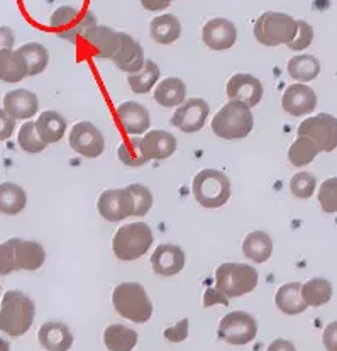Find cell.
<instances>
[{
    "mask_svg": "<svg viewBox=\"0 0 337 351\" xmlns=\"http://www.w3.org/2000/svg\"><path fill=\"white\" fill-rule=\"evenodd\" d=\"M188 326H190V321L185 317V319L178 321L177 324H173V326H170L168 329H164L163 336L171 343L185 341V339L188 338Z\"/></svg>",
    "mask_w": 337,
    "mask_h": 351,
    "instance_id": "45",
    "label": "cell"
},
{
    "mask_svg": "<svg viewBox=\"0 0 337 351\" xmlns=\"http://www.w3.org/2000/svg\"><path fill=\"white\" fill-rule=\"evenodd\" d=\"M103 343L109 351H132L138 345V332L124 324H112L103 331Z\"/></svg>",
    "mask_w": 337,
    "mask_h": 351,
    "instance_id": "32",
    "label": "cell"
},
{
    "mask_svg": "<svg viewBox=\"0 0 337 351\" xmlns=\"http://www.w3.org/2000/svg\"><path fill=\"white\" fill-rule=\"evenodd\" d=\"M282 107L293 117L307 116L317 107V95L305 84H293L283 92Z\"/></svg>",
    "mask_w": 337,
    "mask_h": 351,
    "instance_id": "19",
    "label": "cell"
},
{
    "mask_svg": "<svg viewBox=\"0 0 337 351\" xmlns=\"http://www.w3.org/2000/svg\"><path fill=\"white\" fill-rule=\"evenodd\" d=\"M36 316V306L21 290H7L0 306V331L12 338L26 335Z\"/></svg>",
    "mask_w": 337,
    "mask_h": 351,
    "instance_id": "1",
    "label": "cell"
},
{
    "mask_svg": "<svg viewBox=\"0 0 337 351\" xmlns=\"http://www.w3.org/2000/svg\"><path fill=\"white\" fill-rule=\"evenodd\" d=\"M14 243V263L16 270L36 271L45 265L46 252L42 245L38 241H27V239L12 238Z\"/></svg>",
    "mask_w": 337,
    "mask_h": 351,
    "instance_id": "23",
    "label": "cell"
},
{
    "mask_svg": "<svg viewBox=\"0 0 337 351\" xmlns=\"http://www.w3.org/2000/svg\"><path fill=\"white\" fill-rule=\"evenodd\" d=\"M68 129L66 119L56 110H45L36 121V131L46 145L60 143Z\"/></svg>",
    "mask_w": 337,
    "mask_h": 351,
    "instance_id": "25",
    "label": "cell"
},
{
    "mask_svg": "<svg viewBox=\"0 0 337 351\" xmlns=\"http://www.w3.org/2000/svg\"><path fill=\"white\" fill-rule=\"evenodd\" d=\"M161 70L156 63L151 62V60H146L145 66L141 68L136 73L127 75V84L131 87V90L138 95H145L151 92L154 85L160 82Z\"/></svg>",
    "mask_w": 337,
    "mask_h": 351,
    "instance_id": "33",
    "label": "cell"
},
{
    "mask_svg": "<svg viewBox=\"0 0 337 351\" xmlns=\"http://www.w3.org/2000/svg\"><path fill=\"white\" fill-rule=\"evenodd\" d=\"M302 284L300 282H290V284L282 285L278 290H276L275 302L276 307L282 311L283 314H288V316H295V314L305 313L307 304L305 300L302 299Z\"/></svg>",
    "mask_w": 337,
    "mask_h": 351,
    "instance_id": "28",
    "label": "cell"
},
{
    "mask_svg": "<svg viewBox=\"0 0 337 351\" xmlns=\"http://www.w3.org/2000/svg\"><path fill=\"white\" fill-rule=\"evenodd\" d=\"M112 62L125 73H136L145 66V49L132 36H129L127 32H121V46L114 55Z\"/></svg>",
    "mask_w": 337,
    "mask_h": 351,
    "instance_id": "21",
    "label": "cell"
},
{
    "mask_svg": "<svg viewBox=\"0 0 337 351\" xmlns=\"http://www.w3.org/2000/svg\"><path fill=\"white\" fill-rule=\"evenodd\" d=\"M260 274L247 263H222L215 270V287L227 299H238L258 287Z\"/></svg>",
    "mask_w": 337,
    "mask_h": 351,
    "instance_id": "4",
    "label": "cell"
},
{
    "mask_svg": "<svg viewBox=\"0 0 337 351\" xmlns=\"http://www.w3.org/2000/svg\"><path fill=\"white\" fill-rule=\"evenodd\" d=\"M0 351H10L9 341H5V339H2V338H0Z\"/></svg>",
    "mask_w": 337,
    "mask_h": 351,
    "instance_id": "52",
    "label": "cell"
},
{
    "mask_svg": "<svg viewBox=\"0 0 337 351\" xmlns=\"http://www.w3.org/2000/svg\"><path fill=\"white\" fill-rule=\"evenodd\" d=\"M27 77V64L17 49H0V80L17 84Z\"/></svg>",
    "mask_w": 337,
    "mask_h": 351,
    "instance_id": "26",
    "label": "cell"
},
{
    "mask_svg": "<svg viewBox=\"0 0 337 351\" xmlns=\"http://www.w3.org/2000/svg\"><path fill=\"white\" fill-rule=\"evenodd\" d=\"M288 75L297 82H312L321 73V63L312 55H297L286 64Z\"/></svg>",
    "mask_w": 337,
    "mask_h": 351,
    "instance_id": "34",
    "label": "cell"
},
{
    "mask_svg": "<svg viewBox=\"0 0 337 351\" xmlns=\"http://www.w3.org/2000/svg\"><path fill=\"white\" fill-rule=\"evenodd\" d=\"M95 24L97 19L90 10H80L70 5L58 7L49 19V27L68 43H77V39Z\"/></svg>",
    "mask_w": 337,
    "mask_h": 351,
    "instance_id": "8",
    "label": "cell"
},
{
    "mask_svg": "<svg viewBox=\"0 0 337 351\" xmlns=\"http://www.w3.org/2000/svg\"><path fill=\"white\" fill-rule=\"evenodd\" d=\"M202 41L215 51H225L238 41V27L224 17H214L202 27Z\"/></svg>",
    "mask_w": 337,
    "mask_h": 351,
    "instance_id": "17",
    "label": "cell"
},
{
    "mask_svg": "<svg viewBox=\"0 0 337 351\" xmlns=\"http://www.w3.org/2000/svg\"><path fill=\"white\" fill-rule=\"evenodd\" d=\"M116 313L134 324H145L153 316V302L139 282H123L112 292Z\"/></svg>",
    "mask_w": 337,
    "mask_h": 351,
    "instance_id": "2",
    "label": "cell"
},
{
    "mask_svg": "<svg viewBox=\"0 0 337 351\" xmlns=\"http://www.w3.org/2000/svg\"><path fill=\"white\" fill-rule=\"evenodd\" d=\"M219 338L229 345L242 346L253 341L258 335V322L245 311H234L222 317L219 322Z\"/></svg>",
    "mask_w": 337,
    "mask_h": 351,
    "instance_id": "9",
    "label": "cell"
},
{
    "mask_svg": "<svg viewBox=\"0 0 337 351\" xmlns=\"http://www.w3.org/2000/svg\"><path fill=\"white\" fill-rule=\"evenodd\" d=\"M254 38L264 46L288 45L297 34V21L283 12H264L254 23Z\"/></svg>",
    "mask_w": 337,
    "mask_h": 351,
    "instance_id": "7",
    "label": "cell"
},
{
    "mask_svg": "<svg viewBox=\"0 0 337 351\" xmlns=\"http://www.w3.org/2000/svg\"><path fill=\"white\" fill-rule=\"evenodd\" d=\"M3 110L14 121H29L38 114L39 100L36 94L26 88H17V90L7 92L3 97Z\"/></svg>",
    "mask_w": 337,
    "mask_h": 351,
    "instance_id": "20",
    "label": "cell"
},
{
    "mask_svg": "<svg viewBox=\"0 0 337 351\" xmlns=\"http://www.w3.org/2000/svg\"><path fill=\"white\" fill-rule=\"evenodd\" d=\"M127 191L131 192L134 200V217H142L151 210L153 207V193L148 187L141 184L127 185Z\"/></svg>",
    "mask_w": 337,
    "mask_h": 351,
    "instance_id": "41",
    "label": "cell"
},
{
    "mask_svg": "<svg viewBox=\"0 0 337 351\" xmlns=\"http://www.w3.org/2000/svg\"><path fill=\"white\" fill-rule=\"evenodd\" d=\"M97 210L109 223H121L127 217H134V200L125 189H109L100 193Z\"/></svg>",
    "mask_w": 337,
    "mask_h": 351,
    "instance_id": "12",
    "label": "cell"
},
{
    "mask_svg": "<svg viewBox=\"0 0 337 351\" xmlns=\"http://www.w3.org/2000/svg\"><path fill=\"white\" fill-rule=\"evenodd\" d=\"M319 153H321V148H319L312 139L305 138V136H299V138L292 143V146H290L288 160L293 167L300 168L312 163Z\"/></svg>",
    "mask_w": 337,
    "mask_h": 351,
    "instance_id": "37",
    "label": "cell"
},
{
    "mask_svg": "<svg viewBox=\"0 0 337 351\" xmlns=\"http://www.w3.org/2000/svg\"><path fill=\"white\" fill-rule=\"evenodd\" d=\"M225 94H227L229 100H239V102L246 104L251 109V107L258 106L261 102L264 88L260 78L253 77L249 73H236L229 78Z\"/></svg>",
    "mask_w": 337,
    "mask_h": 351,
    "instance_id": "16",
    "label": "cell"
},
{
    "mask_svg": "<svg viewBox=\"0 0 337 351\" xmlns=\"http://www.w3.org/2000/svg\"><path fill=\"white\" fill-rule=\"evenodd\" d=\"M319 204L322 210L327 214L337 213V177L327 178L321 184L319 189Z\"/></svg>",
    "mask_w": 337,
    "mask_h": 351,
    "instance_id": "42",
    "label": "cell"
},
{
    "mask_svg": "<svg viewBox=\"0 0 337 351\" xmlns=\"http://www.w3.org/2000/svg\"><path fill=\"white\" fill-rule=\"evenodd\" d=\"M210 126H212L214 134L219 138L242 139L253 131L254 117L246 104L239 102V100H229L215 114Z\"/></svg>",
    "mask_w": 337,
    "mask_h": 351,
    "instance_id": "3",
    "label": "cell"
},
{
    "mask_svg": "<svg viewBox=\"0 0 337 351\" xmlns=\"http://www.w3.org/2000/svg\"><path fill=\"white\" fill-rule=\"evenodd\" d=\"M16 131V121L3 109H0V141H7Z\"/></svg>",
    "mask_w": 337,
    "mask_h": 351,
    "instance_id": "47",
    "label": "cell"
},
{
    "mask_svg": "<svg viewBox=\"0 0 337 351\" xmlns=\"http://www.w3.org/2000/svg\"><path fill=\"white\" fill-rule=\"evenodd\" d=\"M17 51L24 56L27 64V77H36L48 68L49 53L39 43H26Z\"/></svg>",
    "mask_w": 337,
    "mask_h": 351,
    "instance_id": "36",
    "label": "cell"
},
{
    "mask_svg": "<svg viewBox=\"0 0 337 351\" xmlns=\"http://www.w3.org/2000/svg\"><path fill=\"white\" fill-rule=\"evenodd\" d=\"M322 343H324L327 351H337V321L325 326L324 335H322Z\"/></svg>",
    "mask_w": 337,
    "mask_h": 351,
    "instance_id": "48",
    "label": "cell"
},
{
    "mask_svg": "<svg viewBox=\"0 0 337 351\" xmlns=\"http://www.w3.org/2000/svg\"><path fill=\"white\" fill-rule=\"evenodd\" d=\"M154 241L151 226L132 223L121 226L112 238V250L123 261H134L149 252Z\"/></svg>",
    "mask_w": 337,
    "mask_h": 351,
    "instance_id": "5",
    "label": "cell"
},
{
    "mask_svg": "<svg viewBox=\"0 0 337 351\" xmlns=\"http://www.w3.org/2000/svg\"><path fill=\"white\" fill-rule=\"evenodd\" d=\"M242 253L254 263H266L273 255V239L264 231H251L242 241Z\"/></svg>",
    "mask_w": 337,
    "mask_h": 351,
    "instance_id": "27",
    "label": "cell"
},
{
    "mask_svg": "<svg viewBox=\"0 0 337 351\" xmlns=\"http://www.w3.org/2000/svg\"><path fill=\"white\" fill-rule=\"evenodd\" d=\"M154 100L161 107H178L186 100V85L182 78L168 77L156 85Z\"/></svg>",
    "mask_w": 337,
    "mask_h": 351,
    "instance_id": "29",
    "label": "cell"
},
{
    "mask_svg": "<svg viewBox=\"0 0 337 351\" xmlns=\"http://www.w3.org/2000/svg\"><path fill=\"white\" fill-rule=\"evenodd\" d=\"M317 187V178L308 171H299L290 180V191L297 199H310Z\"/></svg>",
    "mask_w": 337,
    "mask_h": 351,
    "instance_id": "40",
    "label": "cell"
},
{
    "mask_svg": "<svg viewBox=\"0 0 337 351\" xmlns=\"http://www.w3.org/2000/svg\"><path fill=\"white\" fill-rule=\"evenodd\" d=\"M153 271L160 277H173L185 268V252L178 245L163 243L154 248L151 255Z\"/></svg>",
    "mask_w": 337,
    "mask_h": 351,
    "instance_id": "18",
    "label": "cell"
},
{
    "mask_svg": "<svg viewBox=\"0 0 337 351\" xmlns=\"http://www.w3.org/2000/svg\"><path fill=\"white\" fill-rule=\"evenodd\" d=\"M266 351H297L292 341L288 339H275Z\"/></svg>",
    "mask_w": 337,
    "mask_h": 351,
    "instance_id": "51",
    "label": "cell"
},
{
    "mask_svg": "<svg viewBox=\"0 0 337 351\" xmlns=\"http://www.w3.org/2000/svg\"><path fill=\"white\" fill-rule=\"evenodd\" d=\"M141 146L148 160H166L177 152V138L163 129H153L145 132Z\"/></svg>",
    "mask_w": 337,
    "mask_h": 351,
    "instance_id": "22",
    "label": "cell"
},
{
    "mask_svg": "<svg viewBox=\"0 0 337 351\" xmlns=\"http://www.w3.org/2000/svg\"><path fill=\"white\" fill-rule=\"evenodd\" d=\"M27 193L21 185L12 182L0 184V214L16 216L26 209Z\"/></svg>",
    "mask_w": 337,
    "mask_h": 351,
    "instance_id": "31",
    "label": "cell"
},
{
    "mask_svg": "<svg viewBox=\"0 0 337 351\" xmlns=\"http://www.w3.org/2000/svg\"><path fill=\"white\" fill-rule=\"evenodd\" d=\"M203 307H212L215 304H222V306H229V299L221 292L217 287H209L203 292Z\"/></svg>",
    "mask_w": 337,
    "mask_h": 351,
    "instance_id": "46",
    "label": "cell"
},
{
    "mask_svg": "<svg viewBox=\"0 0 337 351\" xmlns=\"http://www.w3.org/2000/svg\"><path fill=\"white\" fill-rule=\"evenodd\" d=\"M16 271L14 263V243L12 238L5 243H0V275H9Z\"/></svg>",
    "mask_w": 337,
    "mask_h": 351,
    "instance_id": "44",
    "label": "cell"
},
{
    "mask_svg": "<svg viewBox=\"0 0 337 351\" xmlns=\"http://www.w3.org/2000/svg\"><path fill=\"white\" fill-rule=\"evenodd\" d=\"M116 117L119 126L129 136H142L151 126V114L142 104L127 100L117 106Z\"/></svg>",
    "mask_w": 337,
    "mask_h": 351,
    "instance_id": "15",
    "label": "cell"
},
{
    "mask_svg": "<svg viewBox=\"0 0 337 351\" xmlns=\"http://www.w3.org/2000/svg\"><path fill=\"white\" fill-rule=\"evenodd\" d=\"M39 345L48 351H68L73 346V332L66 324L58 321H49L39 328Z\"/></svg>",
    "mask_w": 337,
    "mask_h": 351,
    "instance_id": "24",
    "label": "cell"
},
{
    "mask_svg": "<svg viewBox=\"0 0 337 351\" xmlns=\"http://www.w3.org/2000/svg\"><path fill=\"white\" fill-rule=\"evenodd\" d=\"M68 145L77 155L84 158H99L105 149V139L100 129L88 121L77 123L70 129Z\"/></svg>",
    "mask_w": 337,
    "mask_h": 351,
    "instance_id": "11",
    "label": "cell"
},
{
    "mask_svg": "<svg viewBox=\"0 0 337 351\" xmlns=\"http://www.w3.org/2000/svg\"><path fill=\"white\" fill-rule=\"evenodd\" d=\"M210 114V106L203 99L185 100L171 117V126L180 129L182 132H197L207 123Z\"/></svg>",
    "mask_w": 337,
    "mask_h": 351,
    "instance_id": "13",
    "label": "cell"
},
{
    "mask_svg": "<svg viewBox=\"0 0 337 351\" xmlns=\"http://www.w3.org/2000/svg\"><path fill=\"white\" fill-rule=\"evenodd\" d=\"M139 2L149 12H160V10L166 9L173 0H139Z\"/></svg>",
    "mask_w": 337,
    "mask_h": 351,
    "instance_id": "50",
    "label": "cell"
},
{
    "mask_svg": "<svg viewBox=\"0 0 337 351\" xmlns=\"http://www.w3.org/2000/svg\"><path fill=\"white\" fill-rule=\"evenodd\" d=\"M299 136L312 139L321 148V152H334L337 148V117L331 114L307 117L303 123H300Z\"/></svg>",
    "mask_w": 337,
    "mask_h": 351,
    "instance_id": "10",
    "label": "cell"
},
{
    "mask_svg": "<svg viewBox=\"0 0 337 351\" xmlns=\"http://www.w3.org/2000/svg\"><path fill=\"white\" fill-rule=\"evenodd\" d=\"M117 156H119L121 163H124L125 167L138 168L142 165L148 163L145 152H142L141 146V138L139 136H131L129 139H125L117 148Z\"/></svg>",
    "mask_w": 337,
    "mask_h": 351,
    "instance_id": "38",
    "label": "cell"
},
{
    "mask_svg": "<svg viewBox=\"0 0 337 351\" xmlns=\"http://www.w3.org/2000/svg\"><path fill=\"white\" fill-rule=\"evenodd\" d=\"M300 292L307 306L321 307L332 299V284L325 278H310L307 284H302Z\"/></svg>",
    "mask_w": 337,
    "mask_h": 351,
    "instance_id": "35",
    "label": "cell"
},
{
    "mask_svg": "<svg viewBox=\"0 0 337 351\" xmlns=\"http://www.w3.org/2000/svg\"><path fill=\"white\" fill-rule=\"evenodd\" d=\"M84 39L95 58L112 60L121 46V32L114 31L109 26H99V24L88 27L84 32Z\"/></svg>",
    "mask_w": 337,
    "mask_h": 351,
    "instance_id": "14",
    "label": "cell"
},
{
    "mask_svg": "<svg viewBox=\"0 0 337 351\" xmlns=\"http://www.w3.org/2000/svg\"><path fill=\"white\" fill-rule=\"evenodd\" d=\"M193 197L205 209H219L231 199L232 185L227 175L219 170H202L193 177Z\"/></svg>",
    "mask_w": 337,
    "mask_h": 351,
    "instance_id": "6",
    "label": "cell"
},
{
    "mask_svg": "<svg viewBox=\"0 0 337 351\" xmlns=\"http://www.w3.org/2000/svg\"><path fill=\"white\" fill-rule=\"evenodd\" d=\"M14 43H16L14 31L7 26H0V49L14 48Z\"/></svg>",
    "mask_w": 337,
    "mask_h": 351,
    "instance_id": "49",
    "label": "cell"
},
{
    "mask_svg": "<svg viewBox=\"0 0 337 351\" xmlns=\"http://www.w3.org/2000/svg\"><path fill=\"white\" fill-rule=\"evenodd\" d=\"M312 41H314V29H312V26L307 21L300 19L297 21L295 38H293L286 46H288L292 51H303V49H307L308 46L312 45Z\"/></svg>",
    "mask_w": 337,
    "mask_h": 351,
    "instance_id": "43",
    "label": "cell"
},
{
    "mask_svg": "<svg viewBox=\"0 0 337 351\" xmlns=\"http://www.w3.org/2000/svg\"><path fill=\"white\" fill-rule=\"evenodd\" d=\"M149 34L158 45H171L182 36V24L173 14H161L149 24Z\"/></svg>",
    "mask_w": 337,
    "mask_h": 351,
    "instance_id": "30",
    "label": "cell"
},
{
    "mask_svg": "<svg viewBox=\"0 0 337 351\" xmlns=\"http://www.w3.org/2000/svg\"><path fill=\"white\" fill-rule=\"evenodd\" d=\"M17 143H19L21 149L26 153H41L46 149V143L39 138L38 131H36V123L27 121L21 126L19 132H17Z\"/></svg>",
    "mask_w": 337,
    "mask_h": 351,
    "instance_id": "39",
    "label": "cell"
}]
</instances>
